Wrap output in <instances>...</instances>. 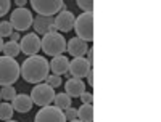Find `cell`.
Instances as JSON below:
<instances>
[{
  "mask_svg": "<svg viewBox=\"0 0 161 122\" xmlns=\"http://www.w3.org/2000/svg\"><path fill=\"white\" fill-rule=\"evenodd\" d=\"M19 34L18 32H11V35H10V40H11V42H19Z\"/></svg>",
  "mask_w": 161,
  "mask_h": 122,
  "instance_id": "30",
  "label": "cell"
},
{
  "mask_svg": "<svg viewBox=\"0 0 161 122\" xmlns=\"http://www.w3.org/2000/svg\"><path fill=\"white\" fill-rule=\"evenodd\" d=\"M64 117H66V120H74V119H77V109H74V108H68V109L64 111Z\"/></svg>",
  "mask_w": 161,
  "mask_h": 122,
  "instance_id": "26",
  "label": "cell"
},
{
  "mask_svg": "<svg viewBox=\"0 0 161 122\" xmlns=\"http://www.w3.org/2000/svg\"><path fill=\"white\" fill-rule=\"evenodd\" d=\"M16 5H18V8H24L26 0H16Z\"/></svg>",
  "mask_w": 161,
  "mask_h": 122,
  "instance_id": "31",
  "label": "cell"
},
{
  "mask_svg": "<svg viewBox=\"0 0 161 122\" xmlns=\"http://www.w3.org/2000/svg\"><path fill=\"white\" fill-rule=\"evenodd\" d=\"M32 100L29 95H26V93H21V95H16L15 100L11 101V106H13V109L18 111V113H29L32 109Z\"/></svg>",
  "mask_w": 161,
  "mask_h": 122,
  "instance_id": "15",
  "label": "cell"
},
{
  "mask_svg": "<svg viewBox=\"0 0 161 122\" xmlns=\"http://www.w3.org/2000/svg\"><path fill=\"white\" fill-rule=\"evenodd\" d=\"M66 50L74 58H84V55L89 51V47H87L86 40L79 39V37H73L69 42H66Z\"/></svg>",
  "mask_w": 161,
  "mask_h": 122,
  "instance_id": "12",
  "label": "cell"
},
{
  "mask_svg": "<svg viewBox=\"0 0 161 122\" xmlns=\"http://www.w3.org/2000/svg\"><path fill=\"white\" fill-rule=\"evenodd\" d=\"M45 80H47V85H50L52 88H57V87L61 85V77L55 76V74H48V77Z\"/></svg>",
  "mask_w": 161,
  "mask_h": 122,
  "instance_id": "24",
  "label": "cell"
},
{
  "mask_svg": "<svg viewBox=\"0 0 161 122\" xmlns=\"http://www.w3.org/2000/svg\"><path fill=\"white\" fill-rule=\"evenodd\" d=\"M76 3L84 13H92V10H93V2L92 0H77Z\"/></svg>",
  "mask_w": 161,
  "mask_h": 122,
  "instance_id": "23",
  "label": "cell"
},
{
  "mask_svg": "<svg viewBox=\"0 0 161 122\" xmlns=\"http://www.w3.org/2000/svg\"><path fill=\"white\" fill-rule=\"evenodd\" d=\"M71 122H80V120H79V119H74V120H71Z\"/></svg>",
  "mask_w": 161,
  "mask_h": 122,
  "instance_id": "33",
  "label": "cell"
},
{
  "mask_svg": "<svg viewBox=\"0 0 161 122\" xmlns=\"http://www.w3.org/2000/svg\"><path fill=\"white\" fill-rule=\"evenodd\" d=\"M84 92H86V84L82 82V79L71 77L69 80L64 82V93L69 98H79Z\"/></svg>",
  "mask_w": 161,
  "mask_h": 122,
  "instance_id": "14",
  "label": "cell"
},
{
  "mask_svg": "<svg viewBox=\"0 0 161 122\" xmlns=\"http://www.w3.org/2000/svg\"><path fill=\"white\" fill-rule=\"evenodd\" d=\"M13 32V28H11V24L10 21H0V37H10Z\"/></svg>",
  "mask_w": 161,
  "mask_h": 122,
  "instance_id": "22",
  "label": "cell"
},
{
  "mask_svg": "<svg viewBox=\"0 0 161 122\" xmlns=\"http://www.w3.org/2000/svg\"><path fill=\"white\" fill-rule=\"evenodd\" d=\"M74 23H76V16L74 13L63 10L58 15L53 18V26H55L57 32H69L74 29Z\"/></svg>",
  "mask_w": 161,
  "mask_h": 122,
  "instance_id": "10",
  "label": "cell"
},
{
  "mask_svg": "<svg viewBox=\"0 0 161 122\" xmlns=\"http://www.w3.org/2000/svg\"><path fill=\"white\" fill-rule=\"evenodd\" d=\"M13 113H15V109L10 103H0V120H10L13 117Z\"/></svg>",
  "mask_w": 161,
  "mask_h": 122,
  "instance_id": "20",
  "label": "cell"
},
{
  "mask_svg": "<svg viewBox=\"0 0 161 122\" xmlns=\"http://www.w3.org/2000/svg\"><path fill=\"white\" fill-rule=\"evenodd\" d=\"M32 26H34V31L36 34H52V32H57L55 26H53V18L50 16H36V19L32 21Z\"/></svg>",
  "mask_w": 161,
  "mask_h": 122,
  "instance_id": "13",
  "label": "cell"
},
{
  "mask_svg": "<svg viewBox=\"0 0 161 122\" xmlns=\"http://www.w3.org/2000/svg\"><path fill=\"white\" fill-rule=\"evenodd\" d=\"M10 7H11L10 0H0V18L5 16L7 13L10 11Z\"/></svg>",
  "mask_w": 161,
  "mask_h": 122,
  "instance_id": "25",
  "label": "cell"
},
{
  "mask_svg": "<svg viewBox=\"0 0 161 122\" xmlns=\"http://www.w3.org/2000/svg\"><path fill=\"white\" fill-rule=\"evenodd\" d=\"M90 69H92V66L87 63L86 58H74V60L69 61V69H68V72H69L73 77H76V79H82V77L87 76V72H89Z\"/></svg>",
  "mask_w": 161,
  "mask_h": 122,
  "instance_id": "11",
  "label": "cell"
},
{
  "mask_svg": "<svg viewBox=\"0 0 161 122\" xmlns=\"http://www.w3.org/2000/svg\"><path fill=\"white\" fill-rule=\"evenodd\" d=\"M16 95H18V93H16V90H15V87H13V85H10V87H2V90H0V98L5 100L7 103H10V101L15 100Z\"/></svg>",
  "mask_w": 161,
  "mask_h": 122,
  "instance_id": "21",
  "label": "cell"
},
{
  "mask_svg": "<svg viewBox=\"0 0 161 122\" xmlns=\"http://www.w3.org/2000/svg\"><path fill=\"white\" fill-rule=\"evenodd\" d=\"M77 119L80 122H92L93 120V106L92 104H82L77 109Z\"/></svg>",
  "mask_w": 161,
  "mask_h": 122,
  "instance_id": "17",
  "label": "cell"
},
{
  "mask_svg": "<svg viewBox=\"0 0 161 122\" xmlns=\"http://www.w3.org/2000/svg\"><path fill=\"white\" fill-rule=\"evenodd\" d=\"M32 13L28 10V8H16L11 11V16H10V24L11 28L18 31V32H23V31H28L31 26H32Z\"/></svg>",
  "mask_w": 161,
  "mask_h": 122,
  "instance_id": "6",
  "label": "cell"
},
{
  "mask_svg": "<svg viewBox=\"0 0 161 122\" xmlns=\"http://www.w3.org/2000/svg\"><path fill=\"white\" fill-rule=\"evenodd\" d=\"M79 98L82 100V104H92V101H93V95H92L90 92H84Z\"/></svg>",
  "mask_w": 161,
  "mask_h": 122,
  "instance_id": "27",
  "label": "cell"
},
{
  "mask_svg": "<svg viewBox=\"0 0 161 122\" xmlns=\"http://www.w3.org/2000/svg\"><path fill=\"white\" fill-rule=\"evenodd\" d=\"M86 77H87V82H89V85H95V84H93V71H92V69L87 72V76H86Z\"/></svg>",
  "mask_w": 161,
  "mask_h": 122,
  "instance_id": "29",
  "label": "cell"
},
{
  "mask_svg": "<svg viewBox=\"0 0 161 122\" xmlns=\"http://www.w3.org/2000/svg\"><path fill=\"white\" fill-rule=\"evenodd\" d=\"M40 50H44L48 56H60L66 51V39L60 32L45 34L44 39L40 40Z\"/></svg>",
  "mask_w": 161,
  "mask_h": 122,
  "instance_id": "3",
  "label": "cell"
},
{
  "mask_svg": "<svg viewBox=\"0 0 161 122\" xmlns=\"http://www.w3.org/2000/svg\"><path fill=\"white\" fill-rule=\"evenodd\" d=\"M7 122H18V120H11V119H10V120H7Z\"/></svg>",
  "mask_w": 161,
  "mask_h": 122,
  "instance_id": "34",
  "label": "cell"
},
{
  "mask_svg": "<svg viewBox=\"0 0 161 122\" xmlns=\"http://www.w3.org/2000/svg\"><path fill=\"white\" fill-rule=\"evenodd\" d=\"M31 7L36 10L39 16H53L55 13H60L64 10V2L63 0H32Z\"/></svg>",
  "mask_w": 161,
  "mask_h": 122,
  "instance_id": "5",
  "label": "cell"
},
{
  "mask_svg": "<svg viewBox=\"0 0 161 122\" xmlns=\"http://www.w3.org/2000/svg\"><path fill=\"white\" fill-rule=\"evenodd\" d=\"M3 44H5V42H3V39H2V37H0V51H2V50H3Z\"/></svg>",
  "mask_w": 161,
  "mask_h": 122,
  "instance_id": "32",
  "label": "cell"
},
{
  "mask_svg": "<svg viewBox=\"0 0 161 122\" xmlns=\"http://www.w3.org/2000/svg\"><path fill=\"white\" fill-rule=\"evenodd\" d=\"M19 50L28 56H34L40 51V39L36 32H29L19 39Z\"/></svg>",
  "mask_w": 161,
  "mask_h": 122,
  "instance_id": "9",
  "label": "cell"
},
{
  "mask_svg": "<svg viewBox=\"0 0 161 122\" xmlns=\"http://www.w3.org/2000/svg\"><path fill=\"white\" fill-rule=\"evenodd\" d=\"M19 79V64L15 58L0 56V85L10 87Z\"/></svg>",
  "mask_w": 161,
  "mask_h": 122,
  "instance_id": "2",
  "label": "cell"
},
{
  "mask_svg": "<svg viewBox=\"0 0 161 122\" xmlns=\"http://www.w3.org/2000/svg\"><path fill=\"white\" fill-rule=\"evenodd\" d=\"M34 122H66V117H64V113L58 109L57 106L48 104L37 111Z\"/></svg>",
  "mask_w": 161,
  "mask_h": 122,
  "instance_id": "8",
  "label": "cell"
},
{
  "mask_svg": "<svg viewBox=\"0 0 161 122\" xmlns=\"http://www.w3.org/2000/svg\"><path fill=\"white\" fill-rule=\"evenodd\" d=\"M48 71H50V64L48 60L40 56V55H34L29 56L23 61V64L19 66V76L29 84H40L48 77Z\"/></svg>",
  "mask_w": 161,
  "mask_h": 122,
  "instance_id": "1",
  "label": "cell"
},
{
  "mask_svg": "<svg viewBox=\"0 0 161 122\" xmlns=\"http://www.w3.org/2000/svg\"><path fill=\"white\" fill-rule=\"evenodd\" d=\"M74 31L79 39L92 42L93 40V13H82L76 18Z\"/></svg>",
  "mask_w": 161,
  "mask_h": 122,
  "instance_id": "4",
  "label": "cell"
},
{
  "mask_svg": "<svg viewBox=\"0 0 161 122\" xmlns=\"http://www.w3.org/2000/svg\"><path fill=\"white\" fill-rule=\"evenodd\" d=\"M53 103H55V106L58 108V109H61V111H66L68 108H71V98H69L66 93H58V95H55Z\"/></svg>",
  "mask_w": 161,
  "mask_h": 122,
  "instance_id": "19",
  "label": "cell"
},
{
  "mask_svg": "<svg viewBox=\"0 0 161 122\" xmlns=\"http://www.w3.org/2000/svg\"><path fill=\"white\" fill-rule=\"evenodd\" d=\"M86 60H87V63H89L90 66L93 64V50H92V48H89V51H87V58H86Z\"/></svg>",
  "mask_w": 161,
  "mask_h": 122,
  "instance_id": "28",
  "label": "cell"
},
{
  "mask_svg": "<svg viewBox=\"0 0 161 122\" xmlns=\"http://www.w3.org/2000/svg\"><path fill=\"white\" fill-rule=\"evenodd\" d=\"M68 69H69V60L60 55V56H55L52 61H50V71L55 74V76H64L68 74Z\"/></svg>",
  "mask_w": 161,
  "mask_h": 122,
  "instance_id": "16",
  "label": "cell"
},
{
  "mask_svg": "<svg viewBox=\"0 0 161 122\" xmlns=\"http://www.w3.org/2000/svg\"><path fill=\"white\" fill-rule=\"evenodd\" d=\"M2 51L5 53V56H8V58H16L21 53L19 42H11V40H8L7 44H3V50Z\"/></svg>",
  "mask_w": 161,
  "mask_h": 122,
  "instance_id": "18",
  "label": "cell"
},
{
  "mask_svg": "<svg viewBox=\"0 0 161 122\" xmlns=\"http://www.w3.org/2000/svg\"><path fill=\"white\" fill-rule=\"evenodd\" d=\"M55 90H53L50 85H47V84H37L32 90H31V100H32V103L34 104H37V106H48V104H52L53 103V98H55Z\"/></svg>",
  "mask_w": 161,
  "mask_h": 122,
  "instance_id": "7",
  "label": "cell"
},
{
  "mask_svg": "<svg viewBox=\"0 0 161 122\" xmlns=\"http://www.w3.org/2000/svg\"><path fill=\"white\" fill-rule=\"evenodd\" d=\"M0 100H2V98H0Z\"/></svg>",
  "mask_w": 161,
  "mask_h": 122,
  "instance_id": "35",
  "label": "cell"
}]
</instances>
